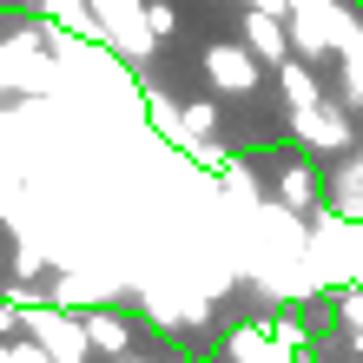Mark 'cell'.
I'll return each instance as SVG.
<instances>
[{
  "label": "cell",
  "mask_w": 363,
  "mask_h": 363,
  "mask_svg": "<svg viewBox=\"0 0 363 363\" xmlns=\"http://www.w3.org/2000/svg\"><path fill=\"white\" fill-rule=\"evenodd\" d=\"M53 93H67V67L53 53L47 20L7 33L0 40V99H53Z\"/></svg>",
  "instance_id": "obj_1"
},
{
  "label": "cell",
  "mask_w": 363,
  "mask_h": 363,
  "mask_svg": "<svg viewBox=\"0 0 363 363\" xmlns=\"http://www.w3.org/2000/svg\"><path fill=\"white\" fill-rule=\"evenodd\" d=\"M20 330H27L53 363H86V357H93L86 311H67V304H53V297H33V304H20Z\"/></svg>",
  "instance_id": "obj_2"
},
{
  "label": "cell",
  "mask_w": 363,
  "mask_h": 363,
  "mask_svg": "<svg viewBox=\"0 0 363 363\" xmlns=\"http://www.w3.org/2000/svg\"><path fill=\"white\" fill-rule=\"evenodd\" d=\"M350 7L344 0H284V27H291V53L304 60H337V47H344L350 33Z\"/></svg>",
  "instance_id": "obj_3"
},
{
  "label": "cell",
  "mask_w": 363,
  "mask_h": 363,
  "mask_svg": "<svg viewBox=\"0 0 363 363\" xmlns=\"http://www.w3.org/2000/svg\"><path fill=\"white\" fill-rule=\"evenodd\" d=\"M291 139L304 145L311 159H330V152H350L357 125H350V106L344 99H317L304 113H291Z\"/></svg>",
  "instance_id": "obj_4"
},
{
  "label": "cell",
  "mask_w": 363,
  "mask_h": 363,
  "mask_svg": "<svg viewBox=\"0 0 363 363\" xmlns=\"http://www.w3.org/2000/svg\"><path fill=\"white\" fill-rule=\"evenodd\" d=\"M133 284V277H119V271H93V264H60L53 271V284L47 297L53 304H67V311H99V304H119V291Z\"/></svg>",
  "instance_id": "obj_5"
},
{
  "label": "cell",
  "mask_w": 363,
  "mask_h": 363,
  "mask_svg": "<svg viewBox=\"0 0 363 363\" xmlns=\"http://www.w3.org/2000/svg\"><path fill=\"white\" fill-rule=\"evenodd\" d=\"M93 13H99V33H106V47H119L125 60H152V27H145V0H93Z\"/></svg>",
  "instance_id": "obj_6"
},
{
  "label": "cell",
  "mask_w": 363,
  "mask_h": 363,
  "mask_svg": "<svg viewBox=\"0 0 363 363\" xmlns=\"http://www.w3.org/2000/svg\"><path fill=\"white\" fill-rule=\"evenodd\" d=\"M205 79L218 93H258L264 79V60L245 47V40H218V47H205Z\"/></svg>",
  "instance_id": "obj_7"
},
{
  "label": "cell",
  "mask_w": 363,
  "mask_h": 363,
  "mask_svg": "<svg viewBox=\"0 0 363 363\" xmlns=\"http://www.w3.org/2000/svg\"><path fill=\"white\" fill-rule=\"evenodd\" d=\"M277 199H284L291 211H304V218H311L317 205H324V172L311 165V152H304V159H284V165H277Z\"/></svg>",
  "instance_id": "obj_8"
},
{
  "label": "cell",
  "mask_w": 363,
  "mask_h": 363,
  "mask_svg": "<svg viewBox=\"0 0 363 363\" xmlns=\"http://www.w3.org/2000/svg\"><path fill=\"white\" fill-rule=\"evenodd\" d=\"M245 47L258 53L264 67H277V60H291V27H284V13L245 7Z\"/></svg>",
  "instance_id": "obj_9"
},
{
  "label": "cell",
  "mask_w": 363,
  "mask_h": 363,
  "mask_svg": "<svg viewBox=\"0 0 363 363\" xmlns=\"http://www.w3.org/2000/svg\"><path fill=\"white\" fill-rule=\"evenodd\" d=\"M277 93H284V113H304V106H317V99H324V79H317V60H304V53L277 60Z\"/></svg>",
  "instance_id": "obj_10"
},
{
  "label": "cell",
  "mask_w": 363,
  "mask_h": 363,
  "mask_svg": "<svg viewBox=\"0 0 363 363\" xmlns=\"http://www.w3.org/2000/svg\"><path fill=\"white\" fill-rule=\"evenodd\" d=\"M337 99H344L350 113H363V13L350 20L344 47H337Z\"/></svg>",
  "instance_id": "obj_11"
},
{
  "label": "cell",
  "mask_w": 363,
  "mask_h": 363,
  "mask_svg": "<svg viewBox=\"0 0 363 363\" xmlns=\"http://www.w3.org/2000/svg\"><path fill=\"white\" fill-rule=\"evenodd\" d=\"M33 13L47 20L53 33H79V40H106V33H99V13H93V0H33Z\"/></svg>",
  "instance_id": "obj_12"
},
{
  "label": "cell",
  "mask_w": 363,
  "mask_h": 363,
  "mask_svg": "<svg viewBox=\"0 0 363 363\" xmlns=\"http://www.w3.org/2000/svg\"><path fill=\"white\" fill-rule=\"evenodd\" d=\"M225 357L231 363H284L291 350H277V337H271V324H238L225 337ZM311 363V357H304Z\"/></svg>",
  "instance_id": "obj_13"
},
{
  "label": "cell",
  "mask_w": 363,
  "mask_h": 363,
  "mask_svg": "<svg viewBox=\"0 0 363 363\" xmlns=\"http://www.w3.org/2000/svg\"><path fill=\"white\" fill-rule=\"evenodd\" d=\"M86 337H93V350H99V357H125V350H133V324H125L113 304L86 311Z\"/></svg>",
  "instance_id": "obj_14"
},
{
  "label": "cell",
  "mask_w": 363,
  "mask_h": 363,
  "mask_svg": "<svg viewBox=\"0 0 363 363\" xmlns=\"http://www.w3.org/2000/svg\"><path fill=\"white\" fill-rule=\"evenodd\" d=\"M337 218H357L363 225V172L357 165H337V179H330V199H324Z\"/></svg>",
  "instance_id": "obj_15"
},
{
  "label": "cell",
  "mask_w": 363,
  "mask_h": 363,
  "mask_svg": "<svg viewBox=\"0 0 363 363\" xmlns=\"http://www.w3.org/2000/svg\"><path fill=\"white\" fill-rule=\"evenodd\" d=\"M218 191H225L231 205H258V199H264V191H258V179H251V165H245V159H225V165H218Z\"/></svg>",
  "instance_id": "obj_16"
},
{
  "label": "cell",
  "mask_w": 363,
  "mask_h": 363,
  "mask_svg": "<svg viewBox=\"0 0 363 363\" xmlns=\"http://www.w3.org/2000/svg\"><path fill=\"white\" fill-rule=\"evenodd\" d=\"M211 133H218V106H211V99H185V119H179V152H185L191 139H211Z\"/></svg>",
  "instance_id": "obj_17"
},
{
  "label": "cell",
  "mask_w": 363,
  "mask_h": 363,
  "mask_svg": "<svg viewBox=\"0 0 363 363\" xmlns=\"http://www.w3.org/2000/svg\"><path fill=\"white\" fill-rule=\"evenodd\" d=\"M271 337H277V350H291V357H311V330L297 324V317H271Z\"/></svg>",
  "instance_id": "obj_18"
},
{
  "label": "cell",
  "mask_w": 363,
  "mask_h": 363,
  "mask_svg": "<svg viewBox=\"0 0 363 363\" xmlns=\"http://www.w3.org/2000/svg\"><path fill=\"white\" fill-rule=\"evenodd\" d=\"M145 27H152V40H172L179 33V7L172 0H152V7H145Z\"/></svg>",
  "instance_id": "obj_19"
},
{
  "label": "cell",
  "mask_w": 363,
  "mask_h": 363,
  "mask_svg": "<svg viewBox=\"0 0 363 363\" xmlns=\"http://www.w3.org/2000/svg\"><path fill=\"white\" fill-rule=\"evenodd\" d=\"M13 363H53V357H47V350H40V344H33V337H27V330H20V337H13Z\"/></svg>",
  "instance_id": "obj_20"
},
{
  "label": "cell",
  "mask_w": 363,
  "mask_h": 363,
  "mask_svg": "<svg viewBox=\"0 0 363 363\" xmlns=\"http://www.w3.org/2000/svg\"><path fill=\"white\" fill-rule=\"evenodd\" d=\"M0 337H20V304L13 297H0Z\"/></svg>",
  "instance_id": "obj_21"
},
{
  "label": "cell",
  "mask_w": 363,
  "mask_h": 363,
  "mask_svg": "<svg viewBox=\"0 0 363 363\" xmlns=\"http://www.w3.org/2000/svg\"><path fill=\"white\" fill-rule=\"evenodd\" d=\"M0 363H13V337H0Z\"/></svg>",
  "instance_id": "obj_22"
},
{
  "label": "cell",
  "mask_w": 363,
  "mask_h": 363,
  "mask_svg": "<svg viewBox=\"0 0 363 363\" xmlns=\"http://www.w3.org/2000/svg\"><path fill=\"white\" fill-rule=\"evenodd\" d=\"M113 363H145V357H133V350H125V357H113Z\"/></svg>",
  "instance_id": "obj_23"
},
{
  "label": "cell",
  "mask_w": 363,
  "mask_h": 363,
  "mask_svg": "<svg viewBox=\"0 0 363 363\" xmlns=\"http://www.w3.org/2000/svg\"><path fill=\"white\" fill-rule=\"evenodd\" d=\"M350 165H357V172H363V145H357V159H350Z\"/></svg>",
  "instance_id": "obj_24"
}]
</instances>
